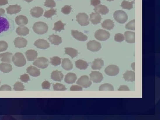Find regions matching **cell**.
Wrapping results in <instances>:
<instances>
[{
    "label": "cell",
    "mask_w": 160,
    "mask_h": 120,
    "mask_svg": "<svg viewBox=\"0 0 160 120\" xmlns=\"http://www.w3.org/2000/svg\"><path fill=\"white\" fill-rule=\"evenodd\" d=\"M72 10V8L70 6L66 5L61 8V12L62 13L65 14H68L70 13Z\"/></svg>",
    "instance_id": "cell-45"
},
{
    "label": "cell",
    "mask_w": 160,
    "mask_h": 120,
    "mask_svg": "<svg viewBox=\"0 0 160 120\" xmlns=\"http://www.w3.org/2000/svg\"><path fill=\"white\" fill-rule=\"evenodd\" d=\"M44 6L47 7L53 8L56 6V2L54 0H46V1L44 3Z\"/></svg>",
    "instance_id": "cell-43"
},
{
    "label": "cell",
    "mask_w": 160,
    "mask_h": 120,
    "mask_svg": "<svg viewBox=\"0 0 160 120\" xmlns=\"http://www.w3.org/2000/svg\"><path fill=\"white\" fill-rule=\"evenodd\" d=\"M113 17L115 20L120 24L124 23L128 20L127 15L123 11H116L113 14Z\"/></svg>",
    "instance_id": "cell-3"
},
{
    "label": "cell",
    "mask_w": 160,
    "mask_h": 120,
    "mask_svg": "<svg viewBox=\"0 0 160 120\" xmlns=\"http://www.w3.org/2000/svg\"><path fill=\"white\" fill-rule=\"evenodd\" d=\"M44 10L43 8L39 7H36L30 10V13L32 17L38 18L43 15Z\"/></svg>",
    "instance_id": "cell-15"
},
{
    "label": "cell",
    "mask_w": 160,
    "mask_h": 120,
    "mask_svg": "<svg viewBox=\"0 0 160 120\" xmlns=\"http://www.w3.org/2000/svg\"><path fill=\"white\" fill-rule=\"evenodd\" d=\"M57 10L56 9H51L46 11L44 14V16L47 18H51L54 15H56Z\"/></svg>",
    "instance_id": "cell-38"
},
{
    "label": "cell",
    "mask_w": 160,
    "mask_h": 120,
    "mask_svg": "<svg viewBox=\"0 0 160 120\" xmlns=\"http://www.w3.org/2000/svg\"><path fill=\"white\" fill-rule=\"evenodd\" d=\"M0 57H1V61L2 62L10 63L12 61L13 54L12 53L7 52L0 54Z\"/></svg>",
    "instance_id": "cell-26"
},
{
    "label": "cell",
    "mask_w": 160,
    "mask_h": 120,
    "mask_svg": "<svg viewBox=\"0 0 160 120\" xmlns=\"http://www.w3.org/2000/svg\"><path fill=\"white\" fill-rule=\"evenodd\" d=\"M62 67L66 70H70L73 67L72 63L68 58H64L62 60Z\"/></svg>",
    "instance_id": "cell-30"
},
{
    "label": "cell",
    "mask_w": 160,
    "mask_h": 120,
    "mask_svg": "<svg viewBox=\"0 0 160 120\" xmlns=\"http://www.w3.org/2000/svg\"><path fill=\"white\" fill-rule=\"evenodd\" d=\"M104 66V61L101 58L95 59L92 63V68L93 70H100Z\"/></svg>",
    "instance_id": "cell-18"
},
{
    "label": "cell",
    "mask_w": 160,
    "mask_h": 120,
    "mask_svg": "<svg viewBox=\"0 0 160 120\" xmlns=\"http://www.w3.org/2000/svg\"><path fill=\"white\" fill-rule=\"evenodd\" d=\"M77 79V77L75 73H69L66 75L65 82L68 84L74 83Z\"/></svg>",
    "instance_id": "cell-24"
},
{
    "label": "cell",
    "mask_w": 160,
    "mask_h": 120,
    "mask_svg": "<svg viewBox=\"0 0 160 120\" xmlns=\"http://www.w3.org/2000/svg\"><path fill=\"white\" fill-rule=\"evenodd\" d=\"M5 11L3 8H0V16L5 14Z\"/></svg>",
    "instance_id": "cell-54"
},
{
    "label": "cell",
    "mask_w": 160,
    "mask_h": 120,
    "mask_svg": "<svg viewBox=\"0 0 160 120\" xmlns=\"http://www.w3.org/2000/svg\"><path fill=\"white\" fill-rule=\"evenodd\" d=\"M11 91V88L10 85L5 84L2 85L1 87L0 88V91Z\"/></svg>",
    "instance_id": "cell-50"
},
{
    "label": "cell",
    "mask_w": 160,
    "mask_h": 120,
    "mask_svg": "<svg viewBox=\"0 0 160 120\" xmlns=\"http://www.w3.org/2000/svg\"><path fill=\"white\" fill-rule=\"evenodd\" d=\"M126 28L128 30H135V20H133L129 22L126 25Z\"/></svg>",
    "instance_id": "cell-41"
},
{
    "label": "cell",
    "mask_w": 160,
    "mask_h": 120,
    "mask_svg": "<svg viewBox=\"0 0 160 120\" xmlns=\"http://www.w3.org/2000/svg\"><path fill=\"white\" fill-rule=\"evenodd\" d=\"M14 43L17 48H24L27 45V40L22 37H18L14 40Z\"/></svg>",
    "instance_id": "cell-12"
},
{
    "label": "cell",
    "mask_w": 160,
    "mask_h": 120,
    "mask_svg": "<svg viewBox=\"0 0 160 120\" xmlns=\"http://www.w3.org/2000/svg\"><path fill=\"white\" fill-rule=\"evenodd\" d=\"M20 80L22 82L27 83L29 81V77L27 74H24V75H22L20 77Z\"/></svg>",
    "instance_id": "cell-47"
},
{
    "label": "cell",
    "mask_w": 160,
    "mask_h": 120,
    "mask_svg": "<svg viewBox=\"0 0 160 120\" xmlns=\"http://www.w3.org/2000/svg\"><path fill=\"white\" fill-rule=\"evenodd\" d=\"M12 70V66L10 64L8 63H2L0 64V70L4 73H8Z\"/></svg>",
    "instance_id": "cell-32"
},
{
    "label": "cell",
    "mask_w": 160,
    "mask_h": 120,
    "mask_svg": "<svg viewBox=\"0 0 160 120\" xmlns=\"http://www.w3.org/2000/svg\"><path fill=\"white\" fill-rule=\"evenodd\" d=\"M53 88L55 91H64L66 90L65 85L60 83H56L53 84Z\"/></svg>",
    "instance_id": "cell-40"
},
{
    "label": "cell",
    "mask_w": 160,
    "mask_h": 120,
    "mask_svg": "<svg viewBox=\"0 0 160 120\" xmlns=\"http://www.w3.org/2000/svg\"><path fill=\"white\" fill-rule=\"evenodd\" d=\"M22 7L17 5H11L6 8L7 13L8 14H16L20 12L21 11Z\"/></svg>",
    "instance_id": "cell-17"
},
{
    "label": "cell",
    "mask_w": 160,
    "mask_h": 120,
    "mask_svg": "<svg viewBox=\"0 0 160 120\" xmlns=\"http://www.w3.org/2000/svg\"><path fill=\"white\" fill-rule=\"evenodd\" d=\"M65 53L66 54L70 56L72 58L78 56V54L77 50L72 48H65Z\"/></svg>",
    "instance_id": "cell-34"
},
{
    "label": "cell",
    "mask_w": 160,
    "mask_h": 120,
    "mask_svg": "<svg viewBox=\"0 0 160 120\" xmlns=\"http://www.w3.org/2000/svg\"><path fill=\"white\" fill-rule=\"evenodd\" d=\"M106 1H114V0H106Z\"/></svg>",
    "instance_id": "cell-57"
},
{
    "label": "cell",
    "mask_w": 160,
    "mask_h": 120,
    "mask_svg": "<svg viewBox=\"0 0 160 120\" xmlns=\"http://www.w3.org/2000/svg\"><path fill=\"white\" fill-rule=\"evenodd\" d=\"M14 89L16 91H23L24 89V85L19 82H16L14 85Z\"/></svg>",
    "instance_id": "cell-42"
},
{
    "label": "cell",
    "mask_w": 160,
    "mask_h": 120,
    "mask_svg": "<svg viewBox=\"0 0 160 120\" xmlns=\"http://www.w3.org/2000/svg\"><path fill=\"white\" fill-rule=\"evenodd\" d=\"M64 77V75L61 72L56 70L52 72L51 75V78L53 81L61 82Z\"/></svg>",
    "instance_id": "cell-19"
},
{
    "label": "cell",
    "mask_w": 160,
    "mask_h": 120,
    "mask_svg": "<svg viewBox=\"0 0 160 120\" xmlns=\"http://www.w3.org/2000/svg\"><path fill=\"white\" fill-rule=\"evenodd\" d=\"M77 84L85 88H87L90 87V85L92 84V82L88 76L84 75L82 76L78 79L77 81Z\"/></svg>",
    "instance_id": "cell-5"
},
{
    "label": "cell",
    "mask_w": 160,
    "mask_h": 120,
    "mask_svg": "<svg viewBox=\"0 0 160 120\" xmlns=\"http://www.w3.org/2000/svg\"><path fill=\"white\" fill-rule=\"evenodd\" d=\"M76 67L81 70H85L88 68V64L83 60H78L75 62Z\"/></svg>",
    "instance_id": "cell-33"
},
{
    "label": "cell",
    "mask_w": 160,
    "mask_h": 120,
    "mask_svg": "<svg viewBox=\"0 0 160 120\" xmlns=\"http://www.w3.org/2000/svg\"><path fill=\"white\" fill-rule=\"evenodd\" d=\"M70 90L71 91H82V88L80 85H73L70 88Z\"/></svg>",
    "instance_id": "cell-49"
},
{
    "label": "cell",
    "mask_w": 160,
    "mask_h": 120,
    "mask_svg": "<svg viewBox=\"0 0 160 120\" xmlns=\"http://www.w3.org/2000/svg\"><path fill=\"white\" fill-rule=\"evenodd\" d=\"M34 45L38 49H43V50H45L50 47L49 43H48V41L44 39H39L36 40L35 42Z\"/></svg>",
    "instance_id": "cell-14"
},
{
    "label": "cell",
    "mask_w": 160,
    "mask_h": 120,
    "mask_svg": "<svg viewBox=\"0 0 160 120\" xmlns=\"http://www.w3.org/2000/svg\"><path fill=\"white\" fill-rule=\"evenodd\" d=\"M16 24L20 26H23L28 23V19L27 17L24 15L17 16L15 19Z\"/></svg>",
    "instance_id": "cell-21"
},
{
    "label": "cell",
    "mask_w": 160,
    "mask_h": 120,
    "mask_svg": "<svg viewBox=\"0 0 160 120\" xmlns=\"http://www.w3.org/2000/svg\"><path fill=\"white\" fill-rule=\"evenodd\" d=\"M100 91H113L114 88L112 84L109 83H106L101 84L99 87Z\"/></svg>",
    "instance_id": "cell-36"
},
{
    "label": "cell",
    "mask_w": 160,
    "mask_h": 120,
    "mask_svg": "<svg viewBox=\"0 0 160 120\" xmlns=\"http://www.w3.org/2000/svg\"><path fill=\"white\" fill-rule=\"evenodd\" d=\"M123 78L127 82H134L135 80V73L132 71H127L124 74Z\"/></svg>",
    "instance_id": "cell-22"
},
{
    "label": "cell",
    "mask_w": 160,
    "mask_h": 120,
    "mask_svg": "<svg viewBox=\"0 0 160 120\" xmlns=\"http://www.w3.org/2000/svg\"><path fill=\"white\" fill-rule=\"evenodd\" d=\"M134 3V1L129 2L126 1H123L121 4V7L124 9L130 10L133 8V4Z\"/></svg>",
    "instance_id": "cell-37"
},
{
    "label": "cell",
    "mask_w": 160,
    "mask_h": 120,
    "mask_svg": "<svg viewBox=\"0 0 160 120\" xmlns=\"http://www.w3.org/2000/svg\"><path fill=\"white\" fill-rule=\"evenodd\" d=\"M89 20L92 24H97L101 22V17L100 14L96 13H92L90 15Z\"/></svg>",
    "instance_id": "cell-20"
},
{
    "label": "cell",
    "mask_w": 160,
    "mask_h": 120,
    "mask_svg": "<svg viewBox=\"0 0 160 120\" xmlns=\"http://www.w3.org/2000/svg\"><path fill=\"white\" fill-rule=\"evenodd\" d=\"M71 32H72V35L73 37L77 40L85 41L88 39L87 36L85 35L82 32L74 30H72Z\"/></svg>",
    "instance_id": "cell-11"
},
{
    "label": "cell",
    "mask_w": 160,
    "mask_h": 120,
    "mask_svg": "<svg viewBox=\"0 0 160 120\" xmlns=\"http://www.w3.org/2000/svg\"><path fill=\"white\" fill-rule=\"evenodd\" d=\"M110 34L108 31L104 29H99L95 33V38L100 41H105L110 38Z\"/></svg>",
    "instance_id": "cell-4"
},
{
    "label": "cell",
    "mask_w": 160,
    "mask_h": 120,
    "mask_svg": "<svg viewBox=\"0 0 160 120\" xmlns=\"http://www.w3.org/2000/svg\"><path fill=\"white\" fill-rule=\"evenodd\" d=\"M94 10L96 13H99V14L100 13V14H103V15L106 14L109 12V10L108 8L104 5H100L95 7V8H94Z\"/></svg>",
    "instance_id": "cell-25"
},
{
    "label": "cell",
    "mask_w": 160,
    "mask_h": 120,
    "mask_svg": "<svg viewBox=\"0 0 160 120\" xmlns=\"http://www.w3.org/2000/svg\"><path fill=\"white\" fill-rule=\"evenodd\" d=\"M125 40L129 43H133L135 42V33L131 31H126L124 33Z\"/></svg>",
    "instance_id": "cell-16"
},
{
    "label": "cell",
    "mask_w": 160,
    "mask_h": 120,
    "mask_svg": "<svg viewBox=\"0 0 160 120\" xmlns=\"http://www.w3.org/2000/svg\"><path fill=\"white\" fill-rule=\"evenodd\" d=\"M50 63L54 66H57L61 64V59L57 57H54L50 58Z\"/></svg>",
    "instance_id": "cell-39"
},
{
    "label": "cell",
    "mask_w": 160,
    "mask_h": 120,
    "mask_svg": "<svg viewBox=\"0 0 160 120\" xmlns=\"http://www.w3.org/2000/svg\"><path fill=\"white\" fill-rule=\"evenodd\" d=\"M33 29L35 33L38 34L42 35L47 33L48 26L46 23L43 22H37L33 25Z\"/></svg>",
    "instance_id": "cell-1"
},
{
    "label": "cell",
    "mask_w": 160,
    "mask_h": 120,
    "mask_svg": "<svg viewBox=\"0 0 160 120\" xmlns=\"http://www.w3.org/2000/svg\"><path fill=\"white\" fill-rule=\"evenodd\" d=\"M25 55L29 61H33L37 58L38 53L34 50H30L26 51Z\"/></svg>",
    "instance_id": "cell-23"
},
{
    "label": "cell",
    "mask_w": 160,
    "mask_h": 120,
    "mask_svg": "<svg viewBox=\"0 0 160 120\" xmlns=\"http://www.w3.org/2000/svg\"><path fill=\"white\" fill-rule=\"evenodd\" d=\"M24 1H26V2L29 3V2H32V1H34V0H24Z\"/></svg>",
    "instance_id": "cell-56"
},
{
    "label": "cell",
    "mask_w": 160,
    "mask_h": 120,
    "mask_svg": "<svg viewBox=\"0 0 160 120\" xmlns=\"http://www.w3.org/2000/svg\"><path fill=\"white\" fill-rule=\"evenodd\" d=\"M118 90L119 91H129L130 89L126 85H121Z\"/></svg>",
    "instance_id": "cell-52"
},
{
    "label": "cell",
    "mask_w": 160,
    "mask_h": 120,
    "mask_svg": "<svg viewBox=\"0 0 160 120\" xmlns=\"http://www.w3.org/2000/svg\"><path fill=\"white\" fill-rule=\"evenodd\" d=\"M65 25L66 24L62 22L61 21H58V22L55 23L54 27L53 29V30H55L56 31L61 32V30H64L65 29Z\"/></svg>",
    "instance_id": "cell-35"
},
{
    "label": "cell",
    "mask_w": 160,
    "mask_h": 120,
    "mask_svg": "<svg viewBox=\"0 0 160 120\" xmlns=\"http://www.w3.org/2000/svg\"><path fill=\"white\" fill-rule=\"evenodd\" d=\"M10 28V23L7 19L0 17V33L3 31H7Z\"/></svg>",
    "instance_id": "cell-13"
},
{
    "label": "cell",
    "mask_w": 160,
    "mask_h": 120,
    "mask_svg": "<svg viewBox=\"0 0 160 120\" xmlns=\"http://www.w3.org/2000/svg\"><path fill=\"white\" fill-rule=\"evenodd\" d=\"M12 61L14 65L19 67L24 66L26 63L25 57L21 53H16L13 57Z\"/></svg>",
    "instance_id": "cell-2"
},
{
    "label": "cell",
    "mask_w": 160,
    "mask_h": 120,
    "mask_svg": "<svg viewBox=\"0 0 160 120\" xmlns=\"http://www.w3.org/2000/svg\"><path fill=\"white\" fill-rule=\"evenodd\" d=\"M48 40L52 44L54 45H58L62 43L61 38L59 37L58 35H50L49 36Z\"/></svg>",
    "instance_id": "cell-27"
},
{
    "label": "cell",
    "mask_w": 160,
    "mask_h": 120,
    "mask_svg": "<svg viewBox=\"0 0 160 120\" xmlns=\"http://www.w3.org/2000/svg\"><path fill=\"white\" fill-rule=\"evenodd\" d=\"M48 59L45 57H41L38 58L33 63V65L41 68H45L49 66Z\"/></svg>",
    "instance_id": "cell-9"
},
{
    "label": "cell",
    "mask_w": 160,
    "mask_h": 120,
    "mask_svg": "<svg viewBox=\"0 0 160 120\" xmlns=\"http://www.w3.org/2000/svg\"><path fill=\"white\" fill-rule=\"evenodd\" d=\"M101 27L103 29L110 30L113 29L114 27V23L113 21L110 19H107L105 20L101 24Z\"/></svg>",
    "instance_id": "cell-29"
},
{
    "label": "cell",
    "mask_w": 160,
    "mask_h": 120,
    "mask_svg": "<svg viewBox=\"0 0 160 120\" xmlns=\"http://www.w3.org/2000/svg\"><path fill=\"white\" fill-rule=\"evenodd\" d=\"M87 49L92 52H97L101 50V45L100 42L93 40L89 41L87 44Z\"/></svg>",
    "instance_id": "cell-8"
},
{
    "label": "cell",
    "mask_w": 160,
    "mask_h": 120,
    "mask_svg": "<svg viewBox=\"0 0 160 120\" xmlns=\"http://www.w3.org/2000/svg\"><path fill=\"white\" fill-rule=\"evenodd\" d=\"M8 4V0H0V6H4Z\"/></svg>",
    "instance_id": "cell-53"
},
{
    "label": "cell",
    "mask_w": 160,
    "mask_h": 120,
    "mask_svg": "<svg viewBox=\"0 0 160 120\" xmlns=\"http://www.w3.org/2000/svg\"><path fill=\"white\" fill-rule=\"evenodd\" d=\"M8 47L7 43L3 40L0 41V52L5 51Z\"/></svg>",
    "instance_id": "cell-44"
},
{
    "label": "cell",
    "mask_w": 160,
    "mask_h": 120,
    "mask_svg": "<svg viewBox=\"0 0 160 120\" xmlns=\"http://www.w3.org/2000/svg\"><path fill=\"white\" fill-rule=\"evenodd\" d=\"M131 66H132V67H133V70H135V68H135V63H133V64H132V65H131Z\"/></svg>",
    "instance_id": "cell-55"
},
{
    "label": "cell",
    "mask_w": 160,
    "mask_h": 120,
    "mask_svg": "<svg viewBox=\"0 0 160 120\" xmlns=\"http://www.w3.org/2000/svg\"><path fill=\"white\" fill-rule=\"evenodd\" d=\"M90 80L94 83H99L102 82L103 79L102 73L99 71H92L90 74Z\"/></svg>",
    "instance_id": "cell-10"
},
{
    "label": "cell",
    "mask_w": 160,
    "mask_h": 120,
    "mask_svg": "<svg viewBox=\"0 0 160 120\" xmlns=\"http://www.w3.org/2000/svg\"><path fill=\"white\" fill-rule=\"evenodd\" d=\"M0 84H1V82H0Z\"/></svg>",
    "instance_id": "cell-58"
},
{
    "label": "cell",
    "mask_w": 160,
    "mask_h": 120,
    "mask_svg": "<svg viewBox=\"0 0 160 120\" xmlns=\"http://www.w3.org/2000/svg\"><path fill=\"white\" fill-rule=\"evenodd\" d=\"M119 67L116 65H111L105 68V73L110 76H115L119 73Z\"/></svg>",
    "instance_id": "cell-7"
},
{
    "label": "cell",
    "mask_w": 160,
    "mask_h": 120,
    "mask_svg": "<svg viewBox=\"0 0 160 120\" xmlns=\"http://www.w3.org/2000/svg\"><path fill=\"white\" fill-rule=\"evenodd\" d=\"M100 4V0H91V5L94 6H97Z\"/></svg>",
    "instance_id": "cell-51"
},
{
    "label": "cell",
    "mask_w": 160,
    "mask_h": 120,
    "mask_svg": "<svg viewBox=\"0 0 160 120\" xmlns=\"http://www.w3.org/2000/svg\"><path fill=\"white\" fill-rule=\"evenodd\" d=\"M76 17L77 22L82 26H86L89 24V16L86 13H79Z\"/></svg>",
    "instance_id": "cell-6"
},
{
    "label": "cell",
    "mask_w": 160,
    "mask_h": 120,
    "mask_svg": "<svg viewBox=\"0 0 160 120\" xmlns=\"http://www.w3.org/2000/svg\"><path fill=\"white\" fill-rule=\"evenodd\" d=\"M51 84L48 81H44L42 84V87L43 89H48L50 88Z\"/></svg>",
    "instance_id": "cell-48"
},
{
    "label": "cell",
    "mask_w": 160,
    "mask_h": 120,
    "mask_svg": "<svg viewBox=\"0 0 160 120\" xmlns=\"http://www.w3.org/2000/svg\"><path fill=\"white\" fill-rule=\"evenodd\" d=\"M27 72L34 77H38L40 75V71L38 68L32 66H30L27 68Z\"/></svg>",
    "instance_id": "cell-28"
},
{
    "label": "cell",
    "mask_w": 160,
    "mask_h": 120,
    "mask_svg": "<svg viewBox=\"0 0 160 120\" xmlns=\"http://www.w3.org/2000/svg\"><path fill=\"white\" fill-rule=\"evenodd\" d=\"M124 40V37L122 34L117 33L114 37V40L117 42H122Z\"/></svg>",
    "instance_id": "cell-46"
},
{
    "label": "cell",
    "mask_w": 160,
    "mask_h": 120,
    "mask_svg": "<svg viewBox=\"0 0 160 120\" xmlns=\"http://www.w3.org/2000/svg\"><path fill=\"white\" fill-rule=\"evenodd\" d=\"M29 29L24 25L18 27L16 30L17 34L20 36H26L29 33Z\"/></svg>",
    "instance_id": "cell-31"
}]
</instances>
